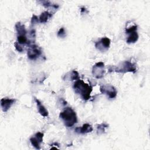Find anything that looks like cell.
<instances>
[{"mask_svg": "<svg viewBox=\"0 0 150 150\" xmlns=\"http://www.w3.org/2000/svg\"><path fill=\"white\" fill-rule=\"evenodd\" d=\"M43 134L40 132H36L33 137L30 138V142L33 146L37 149H40V144L43 141Z\"/></svg>", "mask_w": 150, "mask_h": 150, "instance_id": "7", "label": "cell"}, {"mask_svg": "<svg viewBox=\"0 0 150 150\" xmlns=\"http://www.w3.org/2000/svg\"><path fill=\"white\" fill-rule=\"evenodd\" d=\"M59 117L67 127H71L77 122L76 114L71 107H66L60 113Z\"/></svg>", "mask_w": 150, "mask_h": 150, "instance_id": "2", "label": "cell"}, {"mask_svg": "<svg viewBox=\"0 0 150 150\" xmlns=\"http://www.w3.org/2000/svg\"><path fill=\"white\" fill-rule=\"evenodd\" d=\"M17 42L20 45L29 44L26 35H18L17 36Z\"/></svg>", "mask_w": 150, "mask_h": 150, "instance_id": "15", "label": "cell"}, {"mask_svg": "<svg viewBox=\"0 0 150 150\" xmlns=\"http://www.w3.org/2000/svg\"><path fill=\"white\" fill-rule=\"evenodd\" d=\"M35 101L36 103L38 112H39V114L44 117H47L49 115V112L46 108L44 107V105L42 104V103L36 98H35Z\"/></svg>", "mask_w": 150, "mask_h": 150, "instance_id": "11", "label": "cell"}, {"mask_svg": "<svg viewBox=\"0 0 150 150\" xmlns=\"http://www.w3.org/2000/svg\"><path fill=\"white\" fill-rule=\"evenodd\" d=\"M16 100L13 98H3L1 100V105L4 112H7L11 107L15 103Z\"/></svg>", "mask_w": 150, "mask_h": 150, "instance_id": "9", "label": "cell"}, {"mask_svg": "<svg viewBox=\"0 0 150 150\" xmlns=\"http://www.w3.org/2000/svg\"><path fill=\"white\" fill-rule=\"evenodd\" d=\"M93 127L90 124L86 123L84 124L81 127H76L74 131L76 133L84 134L88 132H91L93 131Z\"/></svg>", "mask_w": 150, "mask_h": 150, "instance_id": "10", "label": "cell"}, {"mask_svg": "<svg viewBox=\"0 0 150 150\" xmlns=\"http://www.w3.org/2000/svg\"><path fill=\"white\" fill-rule=\"evenodd\" d=\"M42 3L43 4V6H45V7H53V8H54L56 9H57L59 8V6L56 4H54L53 5L50 1H42Z\"/></svg>", "mask_w": 150, "mask_h": 150, "instance_id": "18", "label": "cell"}, {"mask_svg": "<svg viewBox=\"0 0 150 150\" xmlns=\"http://www.w3.org/2000/svg\"><path fill=\"white\" fill-rule=\"evenodd\" d=\"M136 71L137 68L135 64L129 61H124L118 65V66L115 67L112 69H109V71H115L122 73L127 72L135 73Z\"/></svg>", "mask_w": 150, "mask_h": 150, "instance_id": "3", "label": "cell"}, {"mask_svg": "<svg viewBox=\"0 0 150 150\" xmlns=\"http://www.w3.org/2000/svg\"><path fill=\"white\" fill-rule=\"evenodd\" d=\"M41 54V50L36 45H32L30 46L27 53L28 57L30 60L36 59Z\"/></svg>", "mask_w": 150, "mask_h": 150, "instance_id": "8", "label": "cell"}, {"mask_svg": "<svg viewBox=\"0 0 150 150\" xmlns=\"http://www.w3.org/2000/svg\"><path fill=\"white\" fill-rule=\"evenodd\" d=\"M111 40L109 38L107 37L102 38L98 42H96L95 44L96 47L101 52L107 50L110 46Z\"/></svg>", "mask_w": 150, "mask_h": 150, "instance_id": "6", "label": "cell"}, {"mask_svg": "<svg viewBox=\"0 0 150 150\" xmlns=\"http://www.w3.org/2000/svg\"><path fill=\"white\" fill-rule=\"evenodd\" d=\"M66 35V31L64 28H61L57 32V36L60 38H64Z\"/></svg>", "mask_w": 150, "mask_h": 150, "instance_id": "20", "label": "cell"}, {"mask_svg": "<svg viewBox=\"0 0 150 150\" xmlns=\"http://www.w3.org/2000/svg\"><path fill=\"white\" fill-rule=\"evenodd\" d=\"M39 18H38L37 16H36L35 15H33L32 19H31V23L32 25H35L36 23H37L39 22Z\"/></svg>", "mask_w": 150, "mask_h": 150, "instance_id": "21", "label": "cell"}, {"mask_svg": "<svg viewBox=\"0 0 150 150\" xmlns=\"http://www.w3.org/2000/svg\"><path fill=\"white\" fill-rule=\"evenodd\" d=\"M108 125L107 124L105 123H102L101 124H99L97 125V133L99 134H103L104 131H105V128L108 127Z\"/></svg>", "mask_w": 150, "mask_h": 150, "instance_id": "17", "label": "cell"}, {"mask_svg": "<svg viewBox=\"0 0 150 150\" xmlns=\"http://www.w3.org/2000/svg\"><path fill=\"white\" fill-rule=\"evenodd\" d=\"M15 28L18 33V35H26L27 31L25 28V26L21 22H18L16 23Z\"/></svg>", "mask_w": 150, "mask_h": 150, "instance_id": "12", "label": "cell"}, {"mask_svg": "<svg viewBox=\"0 0 150 150\" xmlns=\"http://www.w3.org/2000/svg\"><path fill=\"white\" fill-rule=\"evenodd\" d=\"M73 88L75 93L79 94L83 100H87L90 98L92 87L85 83L82 80H76L73 84Z\"/></svg>", "mask_w": 150, "mask_h": 150, "instance_id": "1", "label": "cell"}, {"mask_svg": "<svg viewBox=\"0 0 150 150\" xmlns=\"http://www.w3.org/2000/svg\"><path fill=\"white\" fill-rule=\"evenodd\" d=\"M100 90L101 93L107 95L110 98H114L117 96V90L114 86L110 84L101 85L100 87Z\"/></svg>", "mask_w": 150, "mask_h": 150, "instance_id": "4", "label": "cell"}, {"mask_svg": "<svg viewBox=\"0 0 150 150\" xmlns=\"http://www.w3.org/2000/svg\"><path fill=\"white\" fill-rule=\"evenodd\" d=\"M138 38H139V36L137 31L131 33H129V35L127 39V43L128 44L134 43L138 40Z\"/></svg>", "mask_w": 150, "mask_h": 150, "instance_id": "13", "label": "cell"}, {"mask_svg": "<svg viewBox=\"0 0 150 150\" xmlns=\"http://www.w3.org/2000/svg\"><path fill=\"white\" fill-rule=\"evenodd\" d=\"M137 25H133L131 27L129 28H126L125 29V32L126 33L129 34L131 33H132L134 32L137 31Z\"/></svg>", "mask_w": 150, "mask_h": 150, "instance_id": "19", "label": "cell"}, {"mask_svg": "<svg viewBox=\"0 0 150 150\" xmlns=\"http://www.w3.org/2000/svg\"><path fill=\"white\" fill-rule=\"evenodd\" d=\"M14 46H15V49H16V50L17 51H18V52H21L23 51V49L22 47V46L20 45V44L18 43L17 42H15Z\"/></svg>", "mask_w": 150, "mask_h": 150, "instance_id": "22", "label": "cell"}, {"mask_svg": "<svg viewBox=\"0 0 150 150\" xmlns=\"http://www.w3.org/2000/svg\"><path fill=\"white\" fill-rule=\"evenodd\" d=\"M105 73L104 63L103 62L96 63L93 67L92 73L96 79H101L103 77Z\"/></svg>", "mask_w": 150, "mask_h": 150, "instance_id": "5", "label": "cell"}, {"mask_svg": "<svg viewBox=\"0 0 150 150\" xmlns=\"http://www.w3.org/2000/svg\"><path fill=\"white\" fill-rule=\"evenodd\" d=\"M70 80H78L80 79V76L79 73L76 70H73L70 73V76L69 77Z\"/></svg>", "mask_w": 150, "mask_h": 150, "instance_id": "16", "label": "cell"}, {"mask_svg": "<svg viewBox=\"0 0 150 150\" xmlns=\"http://www.w3.org/2000/svg\"><path fill=\"white\" fill-rule=\"evenodd\" d=\"M52 14L50 13H49L47 11H45L43 13H42L39 18V22L40 23H46L47 22V21H48L49 18L52 17Z\"/></svg>", "mask_w": 150, "mask_h": 150, "instance_id": "14", "label": "cell"}]
</instances>
